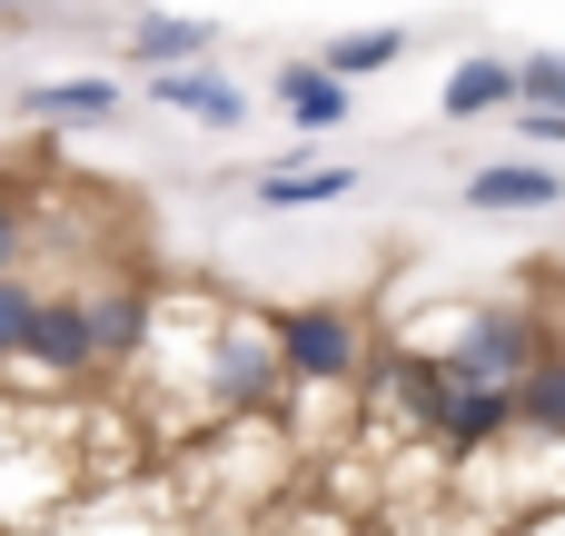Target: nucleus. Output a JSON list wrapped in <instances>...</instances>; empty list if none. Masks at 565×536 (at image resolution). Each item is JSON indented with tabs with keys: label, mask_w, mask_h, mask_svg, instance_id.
<instances>
[{
	"label": "nucleus",
	"mask_w": 565,
	"mask_h": 536,
	"mask_svg": "<svg viewBox=\"0 0 565 536\" xmlns=\"http://www.w3.org/2000/svg\"><path fill=\"white\" fill-rule=\"evenodd\" d=\"M516 139H526V149H556V139H565V109H516Z\"/></svg>",
	"instance_id": "obj_18"
},
{
	"label": "nucleus",
	"mask_w": 565,
	"mask_h": 536,
	"mask_svg": "<svg viewBox=\"0 0 565 536\" xmlns=\"http://www.w3.org/2000/svg\"><path fill=\"white\" fill-rule=\"evenodd\" d=\"M348 189H358L348 159H298V169H258V179H248L258 209H338Z\"/></svg>",
	"instance_id": "obj_9"
},
{
	"label": "nucleus",
	"mask_w": 565,
	"mask_h": 536,
	"mask_svg": "<svg viewBox=\"0 0 565 536\" xmlns=\"http://www.w3.org/2000/svg\"><path fill=\"white\" fill-rule=\"evenodd\" d=\"M467 209H526V219H556L565 179H556V169H536V159H497V169L467 179Z\"/></svg>",
	"instance_id": "obj_7"
},
{
	"label": "nucleus",
	"mask_w": 565,
	"mask_h": 536,
	"mask_svg": "<svg viewBox=\"0 0 565 536\" xmlns=\"http://www.w3.org/2000/svg\"><path fill=\"white\" fill-rule=\"evenodd\" d=\"M437 109H447V119H487V109H516V70L477 50V60H457V70H447V99H437Z\"/></svg>",
	"instance_id": "obj_12"
},
{
	"label": "nucleus",
	"mask_w": 565,
	"mask_h": 536,
	"mask_svg": "<svg viewBox=\"0 0 565 536\" xmlns=\"http://www.w3.org/2000/svg\"><path fill=\"white\" fill-rule=\"evenodd\" d=\"M278 109H288L308 139H328V129L348 119V90H338V80H318V60H288V70H278Z\"/></svg>",
	"instance_id": "obj_13"
},
{
	"label": "nucleus",
	"mask_w": 565,
	"mask_h": 536,
	"mask_svg": "<svg viewBox=\"0 0 565 536\" xmlns=\"http://www.w3.org/2000/svg\"><path fill=\"white\" fill-rule=\"evenodd\" d=\"M30 318H40V278L20 269V278H0V368H20V348H30Z\"/></svg>",
	"instance_id": "obj_15"
},
{
	"label": "nucleus",
	"mask_w": 565,
	"mask_h": 536,
	"mask_svg": "<svg viewBox=\"0 0 565 536\" xmlns=\"http://www.w3.org/2000/svg\"><path fill=\"white\" fill-rule=\"evenodd\" d=\"M10 109L20 119H109L119 109V80H30V90H10Z\"/></svg>",
	"instance_id": "obj_11"
},
{
	"label": "nucleus",
	"mask_w": 565,
	"mask_h": 536,
	"mask_svg": "<svg viewBox=\"0 0 565 536\" xmlns=\"http://www.w3.org/2000/svg\"><path fill=\"white\" fill-rule=\"evenodd\" d=\"M149 99H159V109H179V119H199V129H248V90H238V80H218V70H159V80H149Z\"/></svg>",
	"instance_id": "obj_6"
},
{
	"label": "nucleus",
	"mask_w": 565,
	"mask_h": 536,
	"mask_svg": "<svg viewBox=\"0 0 565 536\" xmlns=\"http://www.w3.org/2000/svg\"><path fill=\"white\" fill-rule=\"evenodd\" d=\"M218 40V20H189V10H149V20H129V70H189L199 50Z\"/></svg>",
	"instance_id": "obj_8"
},
{
	"label": "nucleus",
	"mask_w": 565,
	"mask_h": 536,
	"mask_svg": "<svg viewBox=\"0 0 565 536\" xmlns=\"http://www.w3.org/2000/svg\"><path fill=\"white\" fill-rule=\"evenodd\" d=\"M79 328H89V378H109V368L149 358V338H159V288H149V278H89V288H79Z\"/></svg>",
	"instance_id": "obj_4"
},
{
	"label": "nucleus",
	"mask_w": 565,
	"mask_h": 536,
	"mask_svg": "<svg viewBox=\"0 0 565 536\" xmlns=\"http://www.w3.org/2000/svg\"><path fill=\"white\" fill-rule=\"evenodd\" d=\"M189 388H199V408H209V418H228V428H268V418L288 408V378H278V358H268L258 318H238V308H218V318H209V368H199Z\"/></svg>",
	"instance_id": "obj_3"
},
{
	"label": "nucleus",
	"mask_w": 565,
	"mask_h": 536,
	"mask_svg": "<svg viewBox=\"0 0 565 536\" xmlns=\"http://www.w3.org/2000/svg\"><path fill=\"white\" fill-rule=\"evenodd\" d=\"M20 368H40V378H60V388H79V378H89L79 288H40V318H30V348H20Z\"/></svg>",
	"instance_id": "obj_5"
},
{
	"label": "nucleus",
	"mask_w": 565,
	"mask_h": 536,
	"mask_svg": "<svg viewBox=\"0 0 565 536\" xmlns=\"http://www.w3.org/2000/svg\"><path fill=\"white\" fill-rule=\"evenodd\" d=\"M407 60V30H358V40H328V60H318V80H367V70H397Z\"/></svg>",
	"instance_id": "obj_14"
},
{
	"label": "nucleus",
	"mask_w": 565,
	"mask_h": 536,
	"mask_svg": "<svg viewBox=\"0 0 565 536\" xmlns=\"http://www.w3.org/2000/svg\"><path fill=\"white\" fill-rule=\"evenodd\" d=\"M507 70H516V109H565V50L507 60Z\"/></svg>",
	"instance_id": "obj_16"
},
{
	"label": "nucleus",
	"mask_w": 565,
	"mask_h": 536,
	"mask_svg": "<svg viewBox=\"0 0 565 536\" xmlns=\"http://www.w3.org/2000/svg\"><path fill=\"white\" fill-rule=\"evenodd\" d=\"M30 536H60V527H30Z\"/></svg>",
	"instance_id": "obj_19"
},
{
	"label": "nucleus",
	"mask_w": 565,
	"mask_h": 536,
	"mask_svg": "<svg viewBox=\"0 0 565 536\" xmlns=\"http://www.w3.org/2000/svg\"><path fill=\"white\" fill-rule=\"evenodd\" d=\"M20 269H30V199L0 189V278H20Z\"/></svg>",
	"instance_id": "obj_17"
},
{
	"label": "nucleus",
	"mask_w": 565,
	"mask_h": 536,
	"mask_svg": "<svg viewBox=\"0 0 565 536\" xmlns=\"http://www.w3.org/2000/svg\"><path fill=\"white\" fill-rule=\"evenodd\" d=\"M258 338H268L288 398H298V388H358V368H367V318H358L348 298H288V308H258Z\"/></svg>",
	"instance_id": "obj_1"
},
{
	"label": "nucleus",
	"mask_w": 565,
	"mask_h": 536,
	"mask_svg": "<svg viewBox=\"0 0 565 536\" xmlns=\"http://www.w3.org/2000/svg\"><path fill=\"white\" fill-rule=\"evenodd\" d=\"M507 418H516V438L556 448V438H565V358H536V368L507 388Z\"/></svg>",
	"instance_id": "obj_10"
},
{
	"label": "nucleus",
	"mask_w": 565,
	"mask_h": 536,
	"mask_svg": "<svg viewBox=\"0 0 565 536\" xmlns=\"http://www.w3.org/2000/svg\"><path fill=\"white\" fill-rule=\"evenodd\" d=\"M536 358H556V338H546V308H536V298H477V308L457 318V338L437 348V368H447V378H467V388H516Z\"/></svg>",
	"instance_id": "obj_2"
}]
</instances>
